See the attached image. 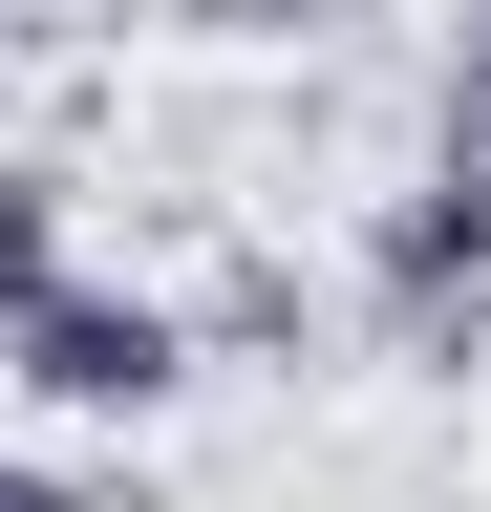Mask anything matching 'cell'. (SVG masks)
Masks as SVG:
<instances>
[{"mask_svg": "<svg viewBox=\"0 0 491 512\" xmlns=\"http://www.w3.org/2000/svg\"><path fill=\"white\" fill-rule=\"evenodd\" d=\"M427 150H491V0L449 22V86H427Z\"/></svg>", "mask_w": 491, "mask_h": 512, "instance_id": "cell-6", "label": "cell"}, {"mask_svg": "<svg viewBox=\"0 0 491 512\" xmlns=\"http://www.w3.org/2000/svg\"><path fill=\"white\" fill-rule=\"evenodd\" d=\"M0 363H22V406H43V427H150L171 384H193V320H171L150 278H65V299L0 320Z\"/></svg>", "mask_w": 491, "mask_h": 512, "instance_id": "cell-2", "label": "cell"}, {"mask_svg": "<svg viewBox=\"0 0 491 512\" xmlns=\"http://www.w3.org/2000/svg\"><path fill=\"white\" fill-rule=\"evenodd\" d=\"M0 512H43V470H22V448H0Z\"/></svg>", "mask_w": 491, "mask_h": 512, "instance_id": "cell-7", "label": "cell"}, {"mask_svg": "<svg viewBox=\"0 0 491 512\" xmlns=\"http://www.w3.org/2000/svg\"><path fill=\"white\" fill-rule=\"evenodd\" d=\"M363 320H385V363L491 384V150H427L363 214Z\"/></svg>", "mask_w": 491, "mask_h": 512, "instance_id": "cell-1", "label": "cell"}, {"mask_svg": "<svg viewBox=\"0 0 491 512\" xmlns=\"http://www.w3.org/2000/svg\"><path fill=\"white\" fill-rule=\"evenodd\" d=\"M171 320H193V363H278V384H299V342H321V278H299V256H214Z\"/></svg>", "mask_w": 491, "mask_h": 512, "instance_id": "cell-3", "label": "cell"}, {"mask_svg": "<svg viewBox=\"0 0 491 512\" xmlns=\"http://www.w3.org/2000/svg\"><path fill=\"white\" fill-rule=\"evenodd\" d=\"M65 278H86V171L65 150H0V320L65 299Z\"/></svg>", "mask_w": 491, "mask_h": 512, "instance_id": "cell-4", "label": "cell"}, {"mask_svg": "<svg viewBox=\"0 0 491 512\" xmlns=\"http://www.w3.org/2000/svg\"><path fill=\"white\" fill-rule=\"evenodd\" d=\"M171 22H193V43H342L363 0H171Z\"/></svg>", "mask_w": 491, "mask_h": 512, "instance_id": "cell-5", "label": "cell"}]
</instances>
